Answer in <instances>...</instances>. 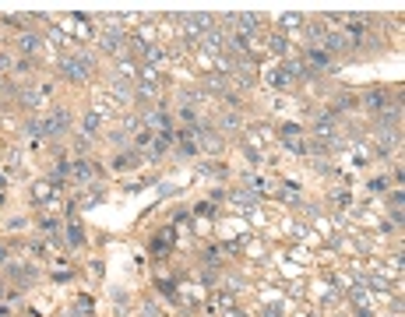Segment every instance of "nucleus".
Listing matches in <instances>:
<instances>
[{
    "instance_id": "obj_14",
    "label": "nucleus",
    "mask_w": 405,
    "mask_h": 317,
    "mask_svg": "<svg viewBox=\"0 0 405 317\" xmlns=\"http://www.w3.org/2000/svg\"><path fill=\"white\" fill-rule=\"evenodd\" d=\"M307 39H310V43H321V25H310V28H307Z\"/></svg>"
},
{
    "instance_id": "obj_6",
    "label": "nucleus",
    "mask_w": 405,
    "mask_h": 317,
    "mask_svg": "<svg viewBox=\"0 0 405 317\" xmlns=\"http://www.w3.org/2000/svg\"><path fill=\"white\" fill-rule=\"evenodd\" d=\"M307 60H310V67H314V71H324V67H328V53H324V50H314Z\"/></svg>"
},
{
    "instance_id": "obj_1",
    "label": "nucleus",
    "mask_w": 405,
    "mask_h": 317,
    "mask_svg": "<svg viewBox=\"0 0 405 317\" xmlns=\"http://www.w3.org/2000/svg\"><path fill=\"white\" fill-rule=\"evenodd\" d=\"M60 71H64L70 81H85L92 74V60H88V57H64V60H60Z\"/></svg>"
},
{
    "instance_id": "obj_12",
    "label": "nucleus",
    "mask_w": 405,
    "mask_h": 317,
    "mask_svg": "<svg viewBox=\"0 0 405 317\" xmlns=\"http://www.w3.org/2000/svg\"><path fill=\"white\" fill-rule=\"evenodd\" d=\"M204 85H208L211 92H222V95H226V78H222V74H211V78L204 81Z\"/></svg>"
},
{
    "instance_id": "obj_9",
    "label": "nucleus",
    "mask_w": 405,
    "mask_h": 317,
    "mask_svg": "<svg viewBox=\"0 0 405 317\" xmlns=\"http://www.w3.org/2000/svg\"><path fill=\"white\" fill-rule=\"evenodd\" d=\"M18 43H21V50H25V53H35V50H39V39H35L32 32H25V35H21Z\"/></svg>"
},
{
    "instance_id": "obj_15",
    "label": "nucleus",
    "mask_w": 405,
    "mask_h": 317,
    "mask_svg": "<svg viewBox=\"0 0 405 317\" xmlns=\"http://www.w3.org/2000/svg\"><path fill=\"white\" fill-rule=\"evenodd\" d=\"M144 317H159V307L155 303H144Z\"/></svg>"
},
{
    "instance_id": "obj_3",
    "label": "nucleus",
    "mask_w": 405,
    "mask_h": 317,
    "mask_svg": "<svg viewBox=\"0 0 405 317\" xmlns=\"http://www.w3.org/2000/svg\"><path fill=\"white\" fill-rule=\"evenodd\" d=\"M64 131H67V113H64V109L50 113L46 124H43V134H64Z\"/></svg>"
},
{
    "instance_id": "obj_8",
    "label": "nucleus",
    "mask_w": 405,
    "mask_h": 317,
    "mask_svg": "<svg viewBox=\"0 0 405 317\" xmlns=\"http://www.w3.org/2000/svg\"><path fill=\"white\" fill-rule=\"evenodd\" d=\"M282 28H285V32H296V28H303V18H300V14H285V18H282Z\"/></svg>"
},
{
    "instance_id": "obj_16",
    "label": "nucleus",
    "mask_w": 405,
    "mask_h": 317,
    "mask_svg": "<svg viewBox=\"0 0 405 317\" xmlns=\"http://www.w3.org/2000/svg\"><path fill=\"white\" fill-rule=\"evenodd\" d=\"M0 261H4V250H0Z\"/></svg>"
},
{
    "instance_id": "obj_2",
    "label": "nucleus",
    "mask_w": 405,
    "mask_h": 317,
    "mask_svg": "<svg viewBox=\"0 0 405 317\" xmlns=\"http://www.w3.org/2000/svg\"><path fill=\"white\" fill-rule=\"evenodd\" d=\"M99 43H102V50H106V53H120V50H124V43H127V35H124V32L117 28V21H113V25L99 35Z\"/></svg>"
},
{
    "instance_id": "obj_5",
    "label": "nucleus",
    "mask_w": 405,
    "mask_h": 317,
    "mask_svg": "<svg viewBox=\"0 0 405 317\" xmlns=\"http://www.w3.org/2000/svg\"><path fill=\"white\" fill-rule=\"evenodd\" d=\"M233 21H236V25H240V28H243V32H240V35H247V32H254V28H257V25H261V18H257V14H236V18H233Z\"/></svg>"
},
{
    "instance_id": "obj_4",
    "label": "nucleus",
    "mask_w": 405,
    "mask_h": 317,
    "mask_svg": "<svg viewBox=\"0 0 405 317\" xmlns=\"http://www.w3.org/2000/svg\"><path fill=\"white\" fill-rule=\"evenodd\" d=\"M314 134L321 138V145L332 141V138H335V120H332V116H321V120L314 124ZM332 148H335V141H332Z\"/></svg>"
},
{
    "instance_id": "obj_11",
    "label": "nucleus",
    "mask_w": 405,
    "mask_h": 317,
    "mask_svg": "<svg viewBox=\"0 0 405 317\" xmlns=\"http://www.w3.org/2000/svg\"><path fill=\"white\" fill-rule=\"evenodd\" d=\"M366 102H370V106H374V109H381V106H388V102H391V99H388V95H384V92H370V95H366Z\"/></svg>"
},
{
    "instance_id": "obj_7",
    "label": "nucleus",
    "mask_w": 405,
    "mask_h": 317,
    "mask_svg": "<svg viewBox=\"0 0 405 317\" xmlns=\"http://www.w3.org/2000/svg\"><path fill=\"white\" fill-rule=\"evenodd\" d=\"M345 46H349V35L345 32H332L328 35V50H345Z\"/></svg>"
},
{
    "instance_id": "obj_13",
    "label": "nucleus",
    "mask_w": 405,
    "mask_h": 317,
    "mask_svg": "<svg viewBox=\"0 0 405 317\" xmlns=\"http://www.w3.org/2000/svg\"><path fill=\"white\" fill-rule=\"evenodd\" d=\"M271 50L275 53H285V35H271Z\"/></svg>"
},
{
    "instance_id": "obj_10",
    "label": "nucleus",
    "mask_w": 405,
    "mask_h": 317,
    "mask_svg": "<svg viewBox=\"0 0 405 317\" xmlns=\"http://www.w3.org/2000/svg\"><path fill=\"white\" fill-rule=\"evenodd\" d=\"M236 127H240V116H236V113H229V116L218 120V131H222V134H226V131H236Z\"/></svg>"
},
{
    "instance_id": "obj_17",
    "label": "nucleus",
    "mask_w": 405,
    "mask_h": 317,
    "mask_svg": "<svg viewBox=\"0 0 405 317\" xmlns=\"http://www.w3.org/2000/svg\"><path fill=\"white\" fill-rule=\"evenodd\" d=\"M0 293H4V286H0Z\"/></svg>"
}]
</instances>
